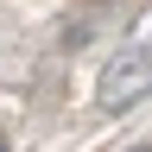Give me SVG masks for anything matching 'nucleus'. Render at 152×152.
<instances>
[{
	"label": "nucleus",
	"mask_w": 152,
	"mask_h": 152,
	"mask_svg": "<svg viewBox=\"0 0 152 152\" xmlns=\"http://www.w3.org/2000/svg\"><path fill=\"white\" fill-rule=\"evenodd\" d=\"M146 95H152V45H121L95 83V102H102V114H127Z\"/></svg>",
	"instance_id": "obj_1"
},
{
	"label": "nucleus",
	"mask_w": 152,
	"mask_h": 152,
	"mask_svg": "<svg viewBox=\"0 0 152 152\" xmlns=\"http://www.w3.org/2000/svg\"><path fill=\"white\" fill-rule=\"evenodd\" d=\"M7 146H13V133H7V127H0V152H7Z\"/></svg>",
	"instance_id": "obj_2"
}]
</instances>
